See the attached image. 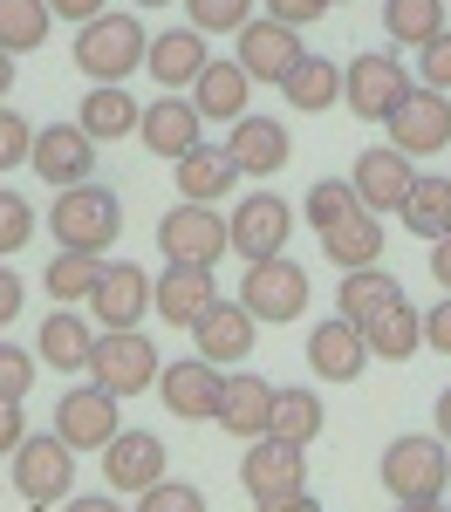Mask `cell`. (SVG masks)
<instances>
[{
    "label": "cell",
    "instance_id": "db71d44e",
    "mask_svg": "<svg viewBox=\"0 0 451 512\" xmlns=\"http://www.w3.org/2000/svg\"><path fill=\"white\" fill-rule=\"evenodd\" d=\"M62 512H123L117 499H103V492H82V499H69Z\"/></svg>",
    "mask_w": 451,
    "mask_h": 512
},
{
    "label": "cell",
    "instance_id": "83f0119b",
    "mask_svg": "<svg viewBox=\"0 0 451 512\" xmlns=\"http://www.w3.org/2000/svg\"><path fill=\"white\" fill-rule=\"evenodd\" d=\"M397 301H404V280L383 274V260L376 267H349L342 287H335V315L356 321V328H369V321L383 315V308H397Z\"/></svg>",
    "mask_w": 451,
    "mask_h": 512
},
{
    "label": "cell",
    "instance_id": "d6986e66",
    "mask_svg": "<svg viewBox=\"0 0 451 512\" xmlns=\"http://www.w3.org/2000/svg\"><path fill=\"white\" fill-rule=\"evenodd\" d=\"M226 158L240 164V178H274V171H287V158H294V137H287V123L246 110V117L233 123V137H226Z\"/></svg>",
    "mask_w": 451,
    "mask_h": 512
},
{
    "label": "cell",
    "instance_id": "f907efd6",
    "mask_svg": "<svg viewBox=\"0 0 451 512\" xmlns=\"http://www.w3.org/2000/svg\"><path fill=\"white\" fill-rule=\"evenodd\" d=\"M103 7H110V0H48V14H55V21H96V14H103Z\"/></svg>",
    "mask_w": 451,
    "mask_h": 512
},
{
    "label": "cell",
    "instance_id": "ffe728a7",
    "mask_svg": "<svg viewBox=\"0 0 451 512\" xmlns=\"http://www.w3.org/2000/svg\"><path fill=\"white\" fill-rule=\"evenodd\" d=\"M103 478H110V492H151L164 478V437L158 431H117L103 444Z\"/></svg>",
    "mask_w": 451,
    "mask_h": 512
},
{
    "label": "cell",
    "instance_id": "7402d4cb",
    "mask_svg": "<svg viewBox=\"0 0 451 512\" xmlns=\"http://www.w3.org/2000/svg\"><path fill=\"white\" fill-rule=\"evenodd\" d=\"M369 362V342L356 321H322V328H308V369L322 376V383H356Z\"/></svg>",
    "mask_w": 451,
    "mask_h": 512
},
{
    "label": "cell",
    "instance_id": "91938a15",
    "mask_svg": "<svg viewBox=\"0 0 451 512\" xmlns=\"http://www.w3.org/2000/svg\"><path fill=\"white\" fill-rule=\"evenodd\" d=\"M328 7H342V0H328Z\"/></svg>",
    "mask_w": 451,
    "mask_h": 512
},
{
    "label": "cell",
    "instance_id": "ba28073f",
    "mask_svg": "<svg viewBox=\"0 0 451 512\" xmlns=\"http://www.w3.org/2000/svg\"><path fill=\"white\" fill-rule=\"evenodd\" d=\"M240 308L253 321H294V315H308V274H301L287 253L253 260L246 280H240Z\"/></svg>",
    "mask_w": 451,
    "mask_h": 512
},
{
    "label": "cell",
    "instance_id": "ab89813d",
    "mask_svg": "<svg viewBox=\"0 0 451 512\" xmlns=\"http://www.w3.org/2000/svg\"><path fill=\"white\" fill-rule=\"evenodd\" d=\"M356 205H363V198H356L349 178H322V185L308 192V219H315V233H322V226H335V219H349Z\"/></svg>",
    "mask_w": 451,
    "mask_h": 512
},
{
    "label": "cell",
    "instance_id": "74e56055",
    "mask_svg": "<svg viewBox=\"0 0 451 512\" xmlns=\"http://www.w3.org/2000/svg\"><path fill=\"white\" fill-rule=\"evenodd\" d=\"M96 274H103V260L96 253H62L55 246V260H48V301L55 308H76V301H89V287H96Z\"/></svg>",
    "mask_w": 451,
    "mask_h": 512
},
{
    "label": "cell",
    "instance_id": "bcb514c9",
    "mask_svg": "<svg viewBox=\"0 0 451 512\" xmlns=\"http://www.w3.org/2000/svg\"><path fill=\"white\" fill-rule=\"evenodd\" d=\"M267 14L287 21V28H308V21H322V14H328V0H267Z\"/></svg>",
    "mask_w": 451,
    "mask_h": 512
},
{
    "label": "cell",
    "instance_id": "1f68e13d",
    "mask_svg": "<svg viewBox=\"0 0 451 512\" xmlns=\"http://www.w3.org/2000/svg\"><path fill=\"white\" fill-rule=\"evenodd\" d=\"M137 110H144V103H130V96H123V82H96V89L82 96V117L76 123L96 137V144H117V137L137 130Z\"/></svg>",
    "mask_w": 451,
    "mask_h": 512
},
{
    "label": "cell",
    "instance_id": "f35d334b",
    "mask_svg": "<svg viewBox=\"0 0 451 512\" xmlns=\"http://www.w3.org/2000/svg\"><path fill=\"white\" fill-rule=\"evenodd\" d=\"M185 14L199 35H240L253 21V0H185Z\"/></svg>",
    "mask_w": 451,
    "mask_h": 512
},
{
    "label": "cell",
    "instance_id": "8d00e7d4",
    "mask_svg": "<svg viewBox=\"0 0 451 512\" xmlns=\"http://www.w3.org/2000/svg\"><path fill=\"white\" fill-rule=\"evenodd\" d=\"M55 28V14H48V0H0V48L7 55H28L41 48Z\"/></svg>",
    "mask_w": 451,
    "mask_h": 512
},
{
    "label": "cell",
    "instance_id": "6f0895ef",
    "mask_svg": "<svg viewBox=\"0 0 451 512\" xmlns=\"http://www.w3.org/2000/svg\"><path fill=\"white\" fill-rule=\"evenodd\" d=\"M397 512H445V499H438V506H397Z\"/></svg>",
    "mask_w": 451,
    "mask_h": 512
},
{
    "label": "cell",
    "instance_id": "ee69618b",
    "mask_svg": "<svg viewBox=\"0 0 451 512\" xmlns=\"http://www.w3.org/2000/svg\"><path fill=\"white\" fill-rule=\"evenodd\" d=\"M28 151H35V123L21 117V110H0V171L28 164Z\"/></svg>",
    "mask_w": 451,
    "mask_h": 512
},
{
    "label": "cell",
    "instance_id": "30bf717a",
    "mask_svg": "<svg viewBox=\"0 0 451 512\" xmlns=\"http://www.w3.org/2000/svg\"><path fill=\"white\" fill-rule=\"evenodd\" d=\"M287 233H294V212H287L274 192H253V198H240L233 219H226V253H240L246 267H253V260L287 253Z\"/></svg>",
    "mask_w": 451,
    "mask_h": 512
},
{
    "label": "cell",
    "instance_id": "b9f144b4",
    "mask_svg": "<svg viewBox=\"0 0 451 512\" xmlns=\"http://www.w3.org/2000/svg\"><path fill=\"white\" fill-rule=\"evenodd\" d=\"M137 512H205V492L178 485V478H158L151 492H137Z\"/></svg>",
    "mask_w": 451,
    "mask_h": 512
},
{
    "label": "cell",
    "instance_id": "c3c4849f",
    "mask_svg": "<svg viewBox=\"0 0 451 512\" xmlns=\"http://www.w3.org/2000/svg\"><path fill=\"white\" fill-rule=\"evenodd\" d=\"M424 342H431L438 355H451V294L431 308V315H424Z\"/></svg>",
    "mask_w": 451,
    "mask_h": 512
},
{
    "label": "cell",
    "instance_id": "3957f363",
    "mask_svg": "<svg viewBox=\"0 0 451 512\" xmlns=\"http://www.w3.org/2000/svg\"><path fill=\"white\" fill-rule=\"evenodd\" d=\"M158 342L144 335V328H103L96 335V349H89V383H103V390L117 396H137V390H158Z\"/></svg>",
    "mask_w": 451,
    "mask_h": 512
},
{
    "label": "cell",
    "instance_id": "5bb4252c",
    "mask_svg": "<svg viewBox=\"0 0 451 512\" xmlns=\"http://www.w3.org/2000/svg\"><path fill=\"white\" fill-rule=\"evenodd\" d=\"M199 130H205V117L192 110V96H178V89H158V103L137 110V137H144L151 158H164V164H178L192 144H205Z\"/></svg>",
    "mask_w": 451,
    "mask_h": 512
},
{
    "label": "cell",
    "instance_id": "681fc988",
    "mask_svg": "<svg viewBox=\"0 0 451 512\" xmlns=\"http://www.w3.org/2000/svg\"><path fill=\"white\" fill-rule=\"evenodd\" d=\"M21 437H28V424H21V403H14V396H0V451H14Z\"/></svg>",
    "mask_w": 451,
    "mask_h": 512
},
{
    "label": "cell",
    "instance_id": "44dd1931",
    "mask_svg": "<svg viewBox=\"0 0 451 512\" xmlns=\"http://www.w3.org/2000/svg\"><path fill=\"white\" fill-rule=\"evenodd\" d=\"M410 178H417V171H410V158L397 151V144H376V151H363V158H356V171H349V185H356V198H363V212H376V219L404 205Z\"/></svg>",
    "mask_w": 451,
    "mask_h": 512
},
{
    "label": "cell",
    "instance_id": "836d02e7",
    "mask_svg": "<svg viewBox=\"0 0 451 512\" xmlns=\"http://www.w3.org/2000/svg\"><path fill=\"white\" fill-rule=\"evenodd\" d=\"M281 96L294 110H328V103H342V69H335L328 55H301V62L287 69Z\"/></svg>",
    "mask_w": 451,
    "mask_h": 512
},
{
    "label": "cell",
    "instance_id": "52a82bcc",
    "mask_svg": "<svg viewBox=\"0 0 451 512\" xmlns=\"http://www.w3.org/2000/svg\"><path fill=\"white\" fill-rule=\"evenodd\" d=\"M14 492L28 506H55L62 492H76V451L62 437H21L14 444Z\"/></svg>",
    "mask_w": 451,
    "mask_h": 512
},
{
    "label": "cell",
    "instance_id": "7bdbcfd3",
    "mask_svg": "<svg viewBox=\"0 0 451 512\" xmlns=\"http://www.w3.org/2000/svg\"><path fill=\"white\" fill-rule=\"evenodd\" d=\"M35 390V349H21V342H0V396H21Z\"/></svg>",
    "mask_w": 451,
    "mask_h": 512
},
{
    "label": "cell",
    "instance_id": "816d5d0a",
    "mask_svg": "<svg viewBox=\"0 0 451 512\" xmlns=\"http://www.w3.org/2000/svg\"><path fill=\"white\" fill-rule=\"evenodd\" d=\"M14 315H21V274H7V267H0V328H7Z\"/></svg>",
    "mask_w": 451,
    "mask_h": 512
},
{
    "label": "cell",
    "instance_id": "484cf974",
    "mask_svg": "<svg viewBox=\"0 0 451 512\" xmlns=\"http://www.w3.org/2000/svg\"><path fill=\"white\" fill-rule=\"evenodd\" d=\"M267 417H274V383L267 376H219V431L233 437H267Z\"/></svg>",
    "mask_w": 451,
    "mask_h": 512
},
{
    "label": "cell",
    "instance_id": "6da1fadb",
    "mask_svg": "<svg viewBox=\"0 0 451 512\" xmlns=\"http://www.w3.org/2000/svg\"><path fill=\"white\" fill-rule=\"evenodd\" d=\"M48 226H55V246H62V253H96V260H103L110 239L123 233V205H117V192H103V185L89 178V185L55 192Z\"/></svg>",
    "mask_w": 451,
    "mask_h": 512
},
{
    "label": "cell",
    "instance_id": "603a6c76",
    "mask_svg": "<svg viewBox=\"0 0 451 512\" xmlns=\"http://www.w3.org/2000/svg\"><path fill=\"white\" fill-rule=\"evenodd\" d=\"M246 96H253V76H246L233 55H212L199 76H192V110L212 123H240L246 117Z\"/></svg>",
    "mask_w": 451,
    "mask_h": 512
},
{
    "label": "cell",
    "instance_id": "e575fe53",
    "mask_svg": "<svg viewBox=\"0 0 451 512\" xmlns=\"http://www.w3.org/2000/svg\"><path fill=\"white\" fill-rule=\"evenodd\" d=\"M267 437H287V444H315L322 437V396L315 390H274V417H267Z\"/></svg>",
    "mask_w": 451,
    "mask_h": 512
},
{
    "label": "cell",
    "instance_id": "d4e9b609",
    "mask_svg": "<svg viewBox=\"0 0 451 512\" xmlns=\"http://www.w3.org/2000/svg\"><path fill=\"white\" fill-rule=\"evenodd\" d=\"M96 321L76 315V308H55V315L41 321L35 335V362H48V369H62V376H76V369H89V349H96Z\"/></svg>",
    "mask_w": 451,
    "mask_h": 512
},
{
    "label": "cell",
    "instance_id": "277c9868",
    "mask_svg": "<svg viewBox=\"0 0 451 512\" xmlns=\"http://www.w3.org/2000/svg\"><path fill=\"white\" fill-rule=\"evenodd\" d=\"M144 48H151V35H144V21L137 14H96V21H82L76 35V62L89 82H123L130 69H144Z\"/></svg>",
    "mask_w": 451,
    "mask_h": 512
},
{
    "label": "cell",
    "instance_id": "5b68a950",
    "mask_svg": "<svg viewBox=\"0 0 451 512\" xmlns=\"http://www.w3.org/2000/svg\"><path fill=\"white\" fill-rule=\"evenodd\" d=\"M410 96V69L404 55H383V48H369V55H356L349 69H342V103H349V117L363 123H383L397 103Z\"/></svg>",
    "mask_w": 451,
    "mask_h": 512
},
{
    "label": "cell",
    "instance_id": "9f6ffc18",
    "mask_svg": "<svg viewBox=\"0 0 451 512\" xmlns=\"http://www.w3.org/2000/svg\"><path fill=\"white\" fill-rule=\"evenodd\" d=\"M7 89H14V55L0 48V103H7Z\"/></svg>",
    "mask_w": 451,
    "mask_h": 512
},
{
    "label": "cell",
    "instance_id": "f1b7e54d",
    "mask_svg": "<svg viewBox=\"0 0 451 512\" xmlns=\"http://www.w3.org/2000/svg\"><path fill=\"white\" fill-rule=\"evenodd\" d=\"M205 62V35L199 28H164V35H151V48H144V69L158 76V89H192V76H199Z\"/></svg>",
    "mask_w": 451,
    "mask_h": 512
},
{
    "label": "cell",
    "instance_id": "680465c9",
    "mask_svg": "<svg viewBox=\"0 0 451 512\" xmlns=\"http://www.w3.org/2000/svg\"><path fill=\"white\" fill-rule=\"evenodd\" d=\"M137 7H164V0H137Z\"/></svg>",
    "mask_w": 451,
    "mask_h": 512
},
{
    "label": "cell",
    "instance_id": "60d3db41",
    "mask_svg": "<svg viewBox=\"0 0 451 512\" xmlns=\"http://www.w3.org/2000/svg\"><path fill=\"white\" fill-rule=\"evenodd\" d=\"M28 239H35V205H28L21 192H0V260L21 253Z\"/></svg>",
    "mask_w": 451,
    "mask_h": 512
},
{
    "label": "cell",
    "instance_id": "4fadbf2b",
    "mask_svg": "<svg viewBox=\"0 0 451 512\" xmlns=\"http://www.w3.org/2000/svg\"><path fill=\"white\" fill-rule=\"evenodd\" d=\"M117 431H123L117 424V396L103 390V383L62 390V403H55V437H62L69 451H103Z\"/></svg>",
    "mask_w": 451,
    "mask_h": 512
},
{
    "label": "cell",
    "instance_id": "4316f807",
    "mask_svg": "<svg viewBox=\"0 0 451 512\" xmlns=\"http://www.w3.org/2000/svg\"><path fill=\"white\" fill-rule=\"evenodd\" d=\"M171 178H178V198H192V205H219V198L240 185V164L226 158V144H192L185 158L171 164Z\"/></svg>",
    "mask_w": 451,
    "mask_h": 512
},
{
    "label": "cell",
    "instance_id": "f546056e",
    "mask_svg": "<svg viewBox=\"0 0 451 512\" xmlns=\"http://www.w3.org/2000/svg\"><path fill=\"white\" fill-rule=\"evenodd\" d=\"M322 253L349 274V267H376L383 260V219L376 212H349V219H335V226H322Z\"/></svg>",
    "mask_w": 451,
    "mask_h": 512
},
{
    "label": "cell",
    "instance_id": "7a4b0ae2",
    "mask_svg": "<svg viewBox=\"0 0 451 512\" xmlns=\"http://www.w3.org/2000/svg\"><path fill=\"white\" fill-rule=\"evenodd\" d=\"M445 485H451L445 437H390L383 444V492H397V506H438Z\"/></svg>",
    "mask_w": 451,
    "mask_h": 512
},
{
    "label": "cell",
    "instance_id": "7dc6e473",
    "mask_svg": "<svg viewBox=\"0 0 451 512\" xmlns=\"http://www.w3.org/2000/svg\"><path fill=\"white\" fill-rule=\"evenodd\" d=\"M253 512H322V499L301 485V492H274V499H253Z\"/></svg>",
    "mask_w": 451,
    "mask_h": 512
},
{
    "label": "cell",
    "instance_id": "9a60e30c",
    "mask_svg": "<svg viewBox=\"0 0 451 512\" xmlns=\"http://www.w3.org/2000/svg\"><path fill=\"white\" fill-rule=\"evenodd\" d=\"M151 308V274L130 260H103V274L89 287V321L96 328H137Z\"/></svg>",
    "mask_w": 451,
    "mask_h": 512
},
{
    "label": "cell",
    "instance_id": "7c38bea8",
    "mask_svg": "<svg viewBox=\"0 0 451 512\" xmlns=\"http://www.w3.org/2000/svg\"><path fill=\"white\" fill-rule=\"evenodd\" d=\"M308 48H301V28H287L274 14H253L240 35H233V62H240L253 82H287V69L301 62Z\"/></svg>",
    "mask_w": 451,
    "mask_h": 512
},
{
    "label": "cell",
    "instance_id": "11a10c76",
    "mask_svg": "<svg viewBox=\"0 0 451 512\" xmlns=\"http://www.w3.org/2000/svg\"><path fill=\"white\" fill-rule=\"evenodd\" d=\"M438 437H445V444H451V383H445V390H438Z\"/></svg>",
    "mask_w": 451,
    "mask_h": 512
},
{
    "label": "cell",
    "instance_id": "d6a6232c",
    "mask_svg": "<svg viewBox=\"0 0 451 512\" xmlns=\"http://www.w3.org/2000/svg\"><path fill=\"white\" fill-rule=\"evenodd\" d=\"M369 355H383V362H410V355L424 349V315L410 308V301H397V308H383V315L363 328Z\"/></svg>",
    "mask_w": 451,
    "mask_h": 512
},
{
    "label": "cell",
    "instance_id": "cb8c5ba5",
    "mask_svg": "<svg viewBox=\"0 0 451 512\" xmlns=\"http://www.w3.org/2000/svg\"><path fill=\"white\" fill-rule=\"evenodd\" d=\"M212 301H219L212 267H171L164 280H151V308L164 315V328H192Z\"/></svg>",
    "mask_w": 451,
    "mask_h": 512
},
{
    "label": "cell",
    "instance_id": "8fae6325",
    "mask_svg": "<svg viewBox=\"0 0 451 512\" xmlns=\"http://www.w3.org/2000/svg\"><path fill=\"white\" fill-rule=\"evenodd\" d=\"M28 171H35V178H48L55 192L89 185V178H96V137H89L82 123H48V130H35Z\"/></svg>",
    "mask_w": 451,
    "mask_h": 512
},
{
    "label": "cell",
    "instance_id": "ac0fdd59",
    "mask_svg": "<svg viewBox=\"0 0 451 512\" xmlns=\"http://www.w3.org/2000/svg\"><path fill=\"white\" fill-rule=\"evenodd\" d=\"M192 342H199V355L212 362V369H233V362H246V355H253L260 321L246 315L240 301H212V308L192 321Z\"/></svg>",
    "mask_w": 451,
    "mask_h": 512
},
{
    "label": "cell",
    "instance_id": "4dcf8cb0",
    "mask_svg": "<svg viewBox=\"0 0 451 512\" xmlns=\"http://www.w3.org/2000/svg\"><path fill=\"white\" fill-rule=\"evenodd\" d=\"M397 219H404L417 239H445L451 233V178L417 171V178H410V192H404V205H397Z\"/></svg>",
    "mask_w": 451,
    "mask_h": 512
},
{
    "label": "cell",
    "instance_id": "2e32d148",
    "mask_svg": "<svg viewBox=\"0 0 451 512\" xmlns=\"http://www.w3.org/2000/svg\"><path fill=\"white\" fill-rule=\"evenodd\" d=\"M240 485L253 499H274V492H301L308 485V451L287 444V437H253L240 458Z\"/></svg>",
    "mask_w": 451,
    "mask_h": 512
},
{
    "label": "cell",
    "instance_id": "8992f818",
    "mask_svg": "<svg viewBox=\"0 0 451 512\" xmlns=\"http://www.w3.org/2000/svg\"><path fill=\"white\" fill-rule=\"evenodd\" d=\"M158 246L171 267H219V253H226V219H219V205H171L158 219Z\"/></svg>",
    "mask_w": 451,
    "mask_h": 512
},
{
    "label": "cell",
    "instance_id": "9c48e42d",
    "mask_svg": "<svg viewBox=\"0 0 451 512\" xmlns=\"http://www.w3.org/2000/svg\"><path fill=\"white\" fill-rule=\"evenodd\" d=\"M383 123H390V144L404 158H438V151H451V96L445 89H410Z\"/></svg>",
    "mask_w": 451,
    "mask_h": 512
},
{
    "label": "cell",
    "instance_id": "e0dca14e",
    "mask_svg": "<svg viewBox=\"0 0 451 512\" xmlns=\"http://www.w3.org/2000/svg\"><path fill=\"white\" fill-rule=\"evenodd\" d=\"M158 396L178 424H205L219 417V369L205 355H185V362H164L158 369Z\"/></svg>",
    "mask_w": 451,
    "mask_h": 512
},
{
    "label": "cell",
    "instance_id": "d590c367",
    "mask_svg": "<svg viewBox=\"0 0 451 512\" xmlns=\"http://www.w3.org/2000/svg\"><path fill=\"white\" fill-rule=\"evenodd\" d=\"M383 35L424 48L431 35H445V0H383Z\"/></svg>",
    "mask_w": 451,
    "mask_h": 512
},
{
    "label": "cell",
    "instance_id": "f6af8a7d",
    "mask_svg": "<svg viewBox=\"0 0 451 512\" xmlns=\"http://www.w3.org/2000/svg\"><path fill=\"white\" fill-rule=\"evenodd\" d=\"M417 69H424V89H445L451 96V28L417 48Z\"/></svg>",
    "mask_w": 451,
    "mask_h": 512
},
{
    "label": "cell",
    "instance_id": "f5cc1de1",
    "mask_svg": "<svg viewBox=\"0 0 451 512\" xmlns=\"http://www.w3.org/2000/svg\"><path fill=\"white\" fill-rule=\"evenodd\" d=\"M431 274H438V287L451 294V233H445V239H431Z\"/></svg>",
    "mask_w": 451,
    "mask_h": 512
}]
</instances>
